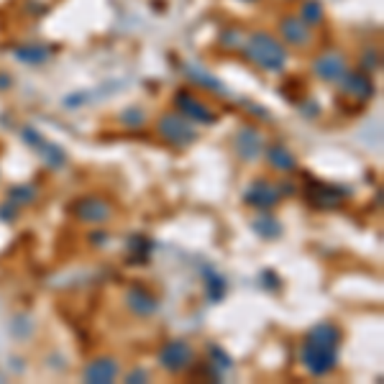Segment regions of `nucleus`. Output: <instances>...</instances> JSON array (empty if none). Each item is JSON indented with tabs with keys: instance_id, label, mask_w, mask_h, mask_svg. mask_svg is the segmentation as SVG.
I'll use <instances>...</instances> for the list:
<instances>
[{
	"instance_id": "nucleus-16",
	"label": "nucleus",
	"mask_w": 384,
	"mask_h": 384,
	"mask_svg": "<svg viewBox=\"0 0 384 384\" xmlns=\"http://www.w3.org/2000/svg\"><path fill=\"white\" fill-rule=\"evenodd\" d=\"M297 16H300L310 28H318V26L326 23V8H323L320 0H302L300 8H297Z\"/></svg>"
},
{
	"instance_id": "nucleus-19",
	"label": "nucleus",
	"mask_w": 384,
	"mask_h": 384,
	"mask_svg": "<svg viewBox=\"0 0 384 384\" xmlns=\"http://www.w3.org/2000/svg\"><path fill=\"white\" fill-rule=\"evenodd\" d=\"M36 187L31 185H16L8 190V203H13L16 208H23V205H31L36 200Z\"/></svg>"
},
{
	"instance_id": "nucleus-18",
	"label": "nucleus",
	"mask_w": 384,
	"mask_h": 384,
	"mask_svg": "<svg viewBox=\"0 0 384 384\" xmlns=\"http://www.w3.org/2000/svg\"><path fill=\"white\" fill-rule=\"evenodd\" d=\"M251 228H254L262 238H277L282 233V225L277 223V218L269 215V213L254 218V220H251Z\"/></svg>"
},
{
	"instance_id": "nucleus-9",
	"label": "nucleus",
	"mask_w": 384,
	"mask_h": 384,
	"mask_svg": "<svg viewBox=\"0 0 384 384\" xmlns=\"http://www.w3.org/2000/svg\"><path fill=\"white\" fill-rule=\"evenodd\" d=\"M282 198H284L282 190L267 177L254 179V182L246 187V192H243V203L256 208V210H269V208H274Z\"/></svg>"
},
{
	"instance_id": "nucleus-10",
	"label": "nucleus",
	"mask_w": 384,
	"mask_h": 384,
	"mask_svg": "<svg viewBox=\"0 0 384 384\" xmlns=\"http://www.w3.org/2000/svg\"><path fill=\"white\" fill-rule=\"evenodd\" d=\"M233 151L241 161H256L264 151V136L256 126H241L233 136Z\"/></svg>"
},
{
	"instance_id": "nucleus-5",
	"label": "nucleus",
	"mask_w": 384,
	"mask_h": 384,
	"mask_svg": "<svg viewBox=\"0 0 384 384\" xmlns=\"http://www.w3.org/2000/svg\"><path fill=\"white\" fill-rule=\"evenodd\" d=\"M310 72H313L315 80L326 85H338L341 77L348 72V59H346L343 51L338 49H326L315 54L313 64H310Z\"/></svg>"
},
{
	"instance_id": "nucleus-8",
	"label": "nucleus",
	"mask_w": 384,
	"mask_h": 384,
	"mask_svg": "<svg viewBox=\"0 0 384 384\" xmlns=\"http://www.w3.org/2000/svg\"><path fill=\"white\" fill-rule=\"evenodd\" d=\"M174 108L185 115V118H190L192 123H203V126L218 123L215 110H213L205 100H200L195 92H190V90H177V95H174Z\"/></svg>"
},
{
	"instance_id": "nucleus-17",
	"label": "nucleus",
	"mask_w": 384,
	"mask_h": 384,
	"mask_svg": "<svg viewBox=\"0 0 384 384\" xmlns=\"http://www.w3.org/2000/svg\"><path fill=\"white\" fill-rule=\"evenodd\" d=\"M49 51L51 49L44 44H26V46H18V49H16V59L23 64H44L46 59L51 57Z\"/></svg>"
},
{
	"instance_id": "nucleus-20",
	"label": "nucleus",
	"mask_w": 384,
	"mask_h": 384,
	"mask_svg": "<svg viewBox=\"0 0 384 384\" xmlns=\"http://www.w3.org/2000/svg\"><path fill=\"white\" fill-rule=\"evenodd\" d=\"M243 38H246V33H243L238 26H228V28H223V31H220V36H218V44L223 46V49L241 51Z\"/></svg>"
},
{
	"instance_id": "nucleus-28",
	"label": "nucleus",
	"mask_w": 384,
	"mask_h": 384,
	"mask_svg": "<svg viewBox=\"0 0 384 384\" xmlns=\"http://www.w3.org/2000/svg\"><path fill=\"white\" fill-rule=\"evenodd\" d=\"M105 233H92V243H105Z\"/></svg>"
},
{
	"instance_id": "nucleus-13",
	"label": "nucleus",
	"mask_w": 384,
	"mask_h": 384,
	"mask_svg": "<svg viewBox=\"0 0 384 384\" xmlns=\"http://www.w3.org/2000/svg\"><path fill=\"white\" fill-rule=\"evenodd\" d=\"M126 305H128V310L134 315H139V318H151V315H156V310H159L156 294L149 292V289L141 287V284H131V287H128Z\"/></svg>"
},
{
	"instance_id": "nucleus-29",
	"label": "nucleus",
	"mask_w": 384,
	"mask_h": 384,
	"mask_svg": "<svg viewBox=\"0 0 384 384\" xmlns=\"http://www.w3.org/2000/svg\"><path fill=\"white\" fill-rule=\"evenodd\" d=\"M251 3H254V0H251Z\"/></svg>"
},
{
	"instance_id": "nucleus-23",
	"label": "nucleus",
	"mask_w": 384,
	"mask_h": 384,
	"mask_svg": "<svg viewBox=\"0 0 384 384\" xmlns=\"http://www.w3.org/2000/svg\"><path fill=\"white\" fill-rule=\"evenodd\" d=\"M225 287H228V284H225V282L220 279V277L208 274V294H210V300H213V302H218V300H220V297H223V294H225Z\"/></svg>"
},
{
	"instance_id": "nucleus-26",
	"label": "nucleus",
	"mask_w": 384,
	"mask_h": 384,
	"mask_svg": "<svg viewBox=\"0 0 384 384\" xmlns=\"http://www.w3.org/2000/svg\"><path fill=\"white\" fill-rule=\"evenodd\" d=\"M149 379H151V374H149L146 369H134V371H128L126 382H149Z\"/></svg>"
},
{
	"instance_id": "nucleus-11",
	"label": "nucleus",
	"mask_w": 384,
	"mask_h": 384,
	"mask_svg": "<svg viewBox=\"0 0 384 384\" xmlns=\"http://www.w3.org/2000/svg\"><path fill=\"white\" fill-rule=\"evenodd\" d=\"M305 195L307 203L313 205L315 210H338L346 203V192L333 185H326V182H310Z\"/></svg>"
},
{
	"instance_id": "nucleus-1",
	"label": "nucleus",
	"mask_w": 384,
	"mask_h": 384,
	"mask_svg": "<svg viewBox=\"0 0 384 384\" xmlns=\"http://www.w3.org/2000/svg\"><path fill=\"white\" fill-rule=\"evenodd\" d=\"M343 333L336 323H318L302 341L300 358L313 377H326L338 364V346Z\"/></svg>"
},
{
	"instance_id": "nucleus-27",
	"label": "nucleus",
	"mask_w": 384,
	"mask_h": 384,
	"mask_svg": "<svg viewBox=\"0 0 384 384\" xmlns=\"http://www.w3.org/2000/svg\"><path fill=\"white\" fill-rule=\"evenodd\" d=\"M11 87V77H6V72H0V90Z\"/></svg>"
},
{
	"instance_id": "nucleus-12",
	"label": "nucleus",
	"mask_w": 384,
	"mask_h": 384,
	"mask_svg": "<svg viewBox=\"0 0 384 384\" xmlns=\"http://www.w3.org/2000/svg\"><path fill=\"white\" fill-rule=\"evenodd\" d=\"M338 87H341V92L348 95L351 100L366 102L374 97V80H371V75L364 70H348L343 77H341Z\"/></svg>"
},
{
	"instance_id": "nucleus-15",
	"label": "nucleus",
	"mask_w": 384,
	"mask_h": 384,
	"mask_svg": "<svg viewBox=\"0 0 384 384\" xmlns=\"http://www.w3.org/2000/svg\"><path fill=\"white\" fill-rule=\"evenodd\" d=\"M267 161L274 166L277 172H294L297 169V159L284 144H272L267 149Z\"/></svg>"
},
{
	"instance_id": "nucleus-14",
	"label": "nucleus",
	"mask_w": 384,
	"mask_h": 384,
	"mask_svg": "<svg viewBox=\"0 0 384 384\" xmlns=\"http://www.w3.org/2000/svg\"><path fill=\"white\" fill-rule=\"evenodd\" d=\"M121 374V366L115 361L113 356H100L95 361H90L87 369L82 371L85 382L90 384H108V382H115Z\"/></svg>"
},
{
	"instance_id": "nucleus-3",
	"label": "nucleus",
	"mask_w": 384,
	"mask_h": 384,
	"mask_svg": "<svg viewBox=\"0 0 384 384\" xmlns=\"http://www.w3.org/2000/svg\"><path fill=\"white\" fill-rule=\"evenodd\" d=\"M156 134L161 136L164 144H169V146L174 149H187L198 141V128H195V123H192L190 118H185L179 110H172V113L166 110V113H161L159 118H156Z\"/></svg>"
},
{
	"instance_id": "nucleus-4",
	"label": "nucleus",
	"mask_w": 384,
	"mask_h": 384,
	"mask_svg": "<svg viewBox=\"0 0 384 384\" xmlns=\"http://www.w3.org/2000/svg\"><path fill=\"white\" fill-rule=\"evenodd\" d=\"M277 36L282 38V44L287 49H310V44L315 41V28L305 23L297 13H287L282 16L277 23Z\"/></svg>"
},
{
	"instance_id": "nucleus-21",
	"label": "nucleus",
	"mask_w": 384,
	"mask_h": 384,
	"mask_svg": "<svg viewBox=\"0 0 384 384\" xmlns=\"http://www.w3.org/2000/svg\"><path fill=\"white\" fill-rule=\"evenodd\" d=\"M149 121V115L144 108H128L121 113V123L126 128H141V126H146Z\"/></svg>"
},
{
	"instance_id": "nucleus-25",
	"label": "nucleus",
	"mask_w": 384,
	"mask_h": 384,
	"mask_svg": "<svg viewBox=\"0 0 384 384\" xmlns=\"http://www.w3.org/2000/svg\"><path fill=\"white\" fill-rule=\"evenodd\" d=\"M361 70L364 72H374L379 70V51L377 49H364V54H361Z\"/></svg>"
},
{
	"instance_id": "nucleus-2",
	"label": "nucleus",
	"mask_w": 384,
	"mask_h": 384,
	"mask_svg": "<svg viewBox=\"0 0 384 384\" xmlns=\"http://www.w3.org/2000/svg\"><path fill=\"white\" fill-rule=\"evenodd\" d=\"M241 54L246 62H251L262 72H282L289 62V49L282 44V38L272 31H251L246 33L241 46Z\"/></svg>"
},
{
	"instance_id": "nucleus-24",
	"label": "nucleus",
	"mask_w": 384,
	"mask_h": 384,
	"mask_svg": "<svg viewBox=\"0 0 384 384\" xmlns=\"http://www.w3.org/2000/svg\"><path fill=\"white\" fill-rule=\"evenodd\" d=\"M131 246H134V259H136V262H146V259H149V249H151L149 238L136 236L134 241H131Z\"/></svg>"
},
{
	"instance_id": "nucleus-22",
	"label": "nucleus",
	"mask_w": 384,
	"mask_h": 384,
	"mask_svg": "<svg viewBox=\"0 0 384 384\" xmlns=\"http://www.w3.org/2000/svg\"><path fill=\"white\" fill-rule=\"evenodd\" d=\"M187 77H190L192 82H200L203 87H210V90H215V92H223V85L218 82V80H213V77H208V72L190 67V70H187Z\"/></svg>"
},
{
	"instance_id": "nucleus-6",
	"label": "nucleus",
	"mask_w": 384,
	"mask_h": 384,
	"mask_svg": "<svg viewBox=\"0 0 384 384\" xmlns=\"http://www.w3.org/2000/svg\"><path fill=\"white\" fill-rule=\"evenodd\" d=\"M192 361H195V351L185 338L166 341L159 348V366L169 374H182L190 369Z\"/></svg>"
},
{
	"instance_id": "nucleus-7",
	"label": "nucleus",
	"mask_w": 384,
	"mask_h": 384,
	"mask_svg": "<svg viewBox=\"0 0 384 384\" xmlns=\"http://www.w3.org/2000/svg\"><path fill=\"white\" fill-rule=\"evenodd\" d=\"M72 215L82 223H92V225H102L108 223L113 218V205L105 198H97V195H82L72 203Z\"/></svg>"
}]
</instances>
